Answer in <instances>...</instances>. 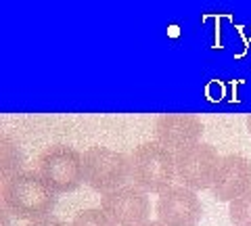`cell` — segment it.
Returning a JSON list of instances; mask_svg holds the SVG:
<instances>
[{"label": "cell", "instance_id": "obj_1", "mask_svg": "<svg viewBox=\"0 0 251 226\" xmlns=\"http://www.w3.org/2000/svg\"><path fill=\"white\" fill-rule=\"evenodd\" d=\"M0 201L15 220L34 222L52 214L57 207V193L46 184L36 168L19 170L0 184Z\"/></svg>", "mask_w": 251, "mask_h": 226}, {"label": "cell", "instance_id": "obj_2", "mask_svg": "<svg viewBox=\"0 0 251 226\" xmlns=\"http://www.w3.org/2000/svg\"><path fill=\"white\" fill-rule=\"evenodd\" d=\"M130 180L147 193H163L176 180V153L157 140L140 143L130 151Z\"/></svg>", "mask_w": 251, "mask_h": 226}, {"label": "cell", "instance_id": "obj_3", "mask_svg": "<svg viewBox=\"0 0 251 226\" xmlns=\"http://www.w3.org/2000/svg\"><path fill=\"white\" fill-rule=\"evenodd\" d=\"M36 170L50 189L61 193H74L86 182L84 153L67 145H50L38 155Z\"/></svg>", "mask_w": 251, "mask_h": 226}, {"label": "cell", "instance_id": "obj_4", "mask_svg": "<svg viewBox=\"0 0 251 226\" xmlns=\"http://www.w3.org/2000/svg\"><path fill=\"white\" fill-rule=\"evenodd\" d=\"M86 184L100 195L111 193L120 186L128 184L132 176L130 155L109 147H90L84 151Z\"/></svg>", "mask_w": 251, "mask_h": 226}, {"label": "cell", "instance_id": "obj_5", "mask_svg": "<svg viewBox=\"0 0 251 226\" xmlns=\"http://www.w3.org/2000/svg\"><path fill=\"white\" fill-rule=\"evenodd\" d=\"M222 155L207 143H195L176 153V180L193 191L211 189Z\"/></svg>", "mask_w": 251, "mask_h": 226}, {"label": "cell", "instance_id": "obj_6", "mask_svg": "<svg viewBox=\"0 0 251 226\" xmlns=\"http://www.w3.org/2000/svg\"><path fill=\"white\" fill-rule=\"evenodd\" d=\"M100 209L115 226H140L151 220L149 193L136 184H124L111 193L100 195Z\"/></svg>", "mask_w": 251, "mask_h": 226}, {"label": "cell", "instance_id": "obj_7", "mask_svg": "<svg viewBox=\"0 0 251 226\" xmlns=\"http://www.w3.org/2000/svg\"><path fill=\"white\" fill-rule=\"evenodd\" d=\"M157 220L166 226H197L203 218V203L197 191L182 184H172L159 193L155 203Z\"/></svg>", "mask_w": 251, "mask_h": 226}, {"label": "cell", "instance_id": "obj_8", "mask_svg": "<svg viewBox=\"0 0 251 226\" xmlns=\"http://www.w3.org/2000/svg\"><path fill=\"white\" fill-rule=\"evenodd\" d=\"M205 132L201 118L193 113H163L155 120L153 134L155 140L170 151H182L195 143H201V136Z\"/></svg>", "mask_w": 251, "mask_h": 226}, {"label": "cell", "instance_id": "obj_9", "mask_svg": "<svg viewBox=\"0 0 251 226\" xmlns=\"http://www.w3.org/2000/svg\"><path fill=\"white\" fill-rule=\"evenodd\" d=\"M247 191H251V159L239 153L224 155L220 161L216 180L211 184L214 197L224 203H230Z\"/></svg>", "mask_w": 251, "mask_h": 226}, {"label": "cell", "instance_id": "obj_10", "mask_svg": "<svg viewBox=\"0 0 251 226\" xmlns=\"http://www.w3.org/2000/svg\"><path fill=\"white\" fill-rule=\"evenodd\" d=\"M19 170H23L21 147L15 143L13 138L2 134L0 136V176H2V180H4V178L17 174Z\"/></svg>", "mask_w": 251, "mask_h": 226}, {"label": "cell", "instance_id": "obj_11", "mask_svg": "<svg viewBox=\"0 0 251 226\" xmlns=\"http://www.w3.org/2000/svg\"><path fill=\"white\" fill-rule=\"evenodd\" d=\"M228 218L234 226H251V191L230 201Z\"/></svg>", "mask_w": 251, "mask_h": 226}, {"label": "cell", "instance_id": "obj_12", "mask_svg": "<svg viewBox=\"0 0 251 226\" xmlns=\"http://www.w3.org/2000/svg\"><path fill=\"white\" fill-rule=\"evenodd\" d=\"M69 226H115V224L109 220L107 214L100 207H90L77 214Z\"/></svg>", "mask_w": 251, "mask_h": 226}, {"label": "cell", "instance_id": "obj_13", "mask_svg": "<svg viewBox=\"0 0 251 226\" xmlns=\"http://www.w3.org/2000/svg\"><path fill=\"white\" fill-rule=\"evenodd\" d=\"M27 226H67V222H63L61 218L50 214V216H46V218H40V220L27 222Z\"/></svg>", "mask_w": 251, "mask_h": 226}, {"label": "cell", "instance_id": "obj_14", "mask_svg": "<svg viewBox=\"0 0 251 226\" xmlns=\"http://www.w3.org/2000/svg\"><path fill=\"white\" fill-rule=\"evenodd\" d=\"M9 212H6V209L2 207V212H0V218H2V226H11V222H9Z\"/></svg>", "mask_w": 251, "mask_h": 226}, {"label": "cell", "instance_id": "obj_15", "mask_svg": "<svg viewBox=\"0 0 251 226\" xmlns=\"http://www.w3.org/2000/svg\"><path fill=\"white\" fill-rule=\"evenodd\" d=\"M140 226H166V224L159 222V220H147L145 224H140Z\"/></svg>", "mask_w": 251, "mask_h": 226}, {"label": "cell", "instance_id": "obj_16", "mask_svg": "<svg viewBox=\"0 0 251 226\" xmlns=\"http://www.w3.org/2000/svg\"><path fill=\"white\" fill-rule=\"evenodd\" d=\"M245 124H247V132H249V136H251V115L247 118V122H245Z\"/></svg>", "mask_w": 251, "mask_h": 226}]
</instances>
